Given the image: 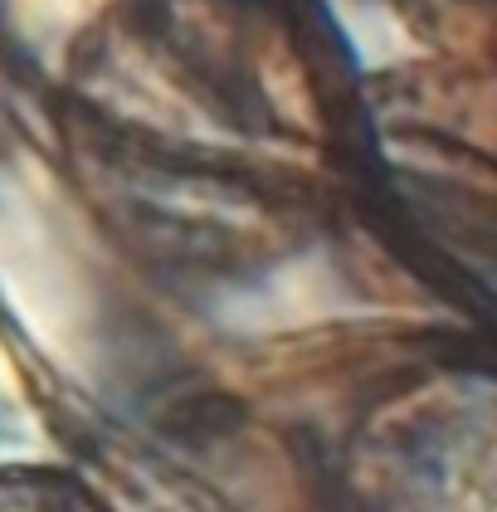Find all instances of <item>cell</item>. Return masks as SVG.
Returning <instances> with one entry per match:
<instances>
[{"label": "cell", "instance_id": "cell-1", "mask_svg": "<svg viewBox=\"0 0 497 512\" xmlns=\"http://www.w3.org/2000/svg\"><path fill=\"white\" fill-rule=\"evenodd\" d=\"M0 512H103V508L93 498H83L64 478L10 473V478H0Z\"/></svg>", "mask_w": 497, "mask_h": 512}]
</instances>
